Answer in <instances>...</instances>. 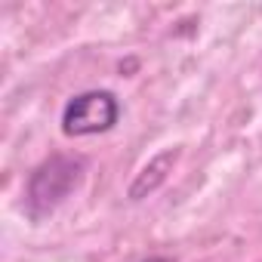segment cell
<instances>
[{
	"instance_id": "1",
	"label": "cell",
	"mask_w": 262,
	"mask_h": 262,
	"mask_svg": "<svg viewBox=\"0 0 262 262\" xmlns=\"http://www.w3.org/2000/svg\"><path fill=\"white\" fill-rule=\"evenodd\" d=\"M80 182H83V161L71 155H53L28 179V194H25L28 216L31 219L50 216L59 204L68 201V194Z\"/></svg>"
},
{
	"instance_id": "2",
	"label": "cell",
	"mask_w": 262,
	"mask_h": 262,
	"mask_svg": "<svg viewBox=\"0 0 262 262\" xmlns=\"http://www.w3.org/2000/svg\"><path fill=\"white\" fill-rule=\"evenodd\" d=\"M120 117V105L114 99V93L108 90H86L80 96H74L65 111H62V133L65 136H96V133H108Z\"/></svg>"
},
{
	"instance_id": "3",
	"label": "cell",
	"mask_w": 262,
	"mask_h": 262,
	"mask_svg": "<svg viewBox=\"0 0 262 262\" xmlns=\"http://www.w3.org/2000/svg\"><path fill=\"white\" fill-rule=\"evenodd\" d=\"M176 161H179V148H167V151H161L158 158H151V161L142 167V173L133 179V185H129V201H142V198H148L151 191H158V185L167 182V176H170V170H173Z\"/></svg>"
},
{
	"instance_id": "4",
	"label": "cell",
	"mask_w": 262,
	"mask_h": 262,
	"mask_svg": "<svg viewBox=\"0 0 262 262\" xmlns=\"http://www.w3.org/2000/svg\"><path fill=\"white\" fill-rule=\"evenodd\" d=\"M142 262H170V259H164V256H151V259H142Z\"/></svg>"
}]
</instances>
